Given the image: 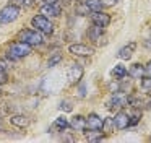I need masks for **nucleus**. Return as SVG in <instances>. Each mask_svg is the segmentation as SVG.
<instances>
[{"mask_svg": "<svg viewBox=\"0 0 151 143\" xmlns=\"http://www.w3.org/2000/svg\"><path fill=\"white\" fill-rule=\"evenodd\" d=\"M18 41L26 42L29 46H41L42 44V32H39L37 29H23L18 34Z\"/></svg>", "mask_w": 151, "mask_h": 143, "instance_id": "obj_1", "label": "nucleus"}, {"mask_svg": "<svg viewBox=\"0 0 151 143\" xmlns=\"http://www.w3.org/2000/svg\"><path fill=\"white\" fill-rule=\"evenodd\" d=\"M28 54H31V46L20 41V42H15V44L10 47L7 57L15 62V60H18V58H21V57H26Z\"/></svg>", "mask_w": 151, "mask_h": 143, "instance_id": "obj_2", "label": "nucleus"}, {"mask_svg": "<svg viewBox=\"0 0 151 143\" xmlns=\"http://www.w3.org/2000/svg\"><path fill=\"white\" fill-rule=\"evenodd\" d=\"M31 25H33V28H36L39 32H42V34H52L54 32V25L47 20V16H44V15H36L31 20Z\"/></svg>", "mask_w": 151, "mask_h": 143, "instance_id": "obj_3", "label": "nucleus"}, {"mask_svg": "<svg viewBox=\"0 0 151 143\" xmlns=\"http://www.w3.org/2000/svg\"><path fill=\"white\" fill-rule=\"evenodd\" d=\"M18 16H20V6L13 5V3H10V5L4 6L0 10V23H12Z\"/></svg>", "mask_w": 151, "mask_h": 143, "instance_id": "obj_4", "label": "nucleus"}, {"mask_svg": "<svg viewBox=\"0 0 151 143\" xmlns=\"http://www.w3.org/2000/svg\"><path fill=\"white\" fill-rule=\"evenodd\" d=\"M68 52L72 55H76V57H88V55L94 54V49L85 44H72L68 46Z\"/></svg>", "mask_w": 151, "mask_h": 143, "instance_id": "obj_5", "label": "nucleus"}, {"mask_svg": "<svg viewBox=\"0 0 151 143\" xmlns=\"http://www.w3.org/2000/svg\"><path fill=\"white\" fill-rule=\"evenodd\" d=\"M102 122H104V120H102L99 116H96V114H89V117L86 119V129L94 130V132H99V130H102Z\"/></svg>", "mask_w": 151, "mask_h": 143, "instance_id": "obj_6", "label": "nucleus"}, {"mask_svg": "<svg viewBox=\"0 0 151 143\" xmlns=\"http://www.w3.org/2000/svg\"><path fill=\"white\" fill-rule=\"evenodd\" d=\"M114 124L119 130H124V129H127V127H130V117L125 112H117L114 117Z\"/></svg>", "mask_w": 151, "mask_h": 143, "instance_id": "obj_7", "label": "nucleus"}, {"mask_svg": "<svg viewBox=\"0 0 151 143\" xmlns=\"http://www.w3.org/2000/svg\"><path fill=\"white\" fill-rule=\"evenodd\" d=\"M91 20H93L94 25H99V26H102V28L111 25V16H109L107 13H102V12H94V15L91 16Z\"/></svg>", "mask_w": 151, "mask_h": 143, "instance_id": "obj_8", "label": "nucleus"}, {"mask_svg": "<svg viewBox=\"0 0 151 143\" xmlns=\"http://www.w3.org/2000/svg\"><path fill=\"white\" fill-rule=\"evenodd\" d=\"M41 15L44 16H59L60 15V8L55 3H46L41 6Z\"/></svg>", "mask_w": 151, "mask_h": 143, "instance_id": "obj_9", "label": "nucleus"}, {"mask_svg": "<svg viewBox=\"0 0 151 143\" xmlns=\"http://www.w3.org/2000/svg\"><path fill=\"white\" fill-rule=\"evenodd\" d=\"M135 47H137V42H130V44H127L125 47H122L120 51H119V57H120L122 60H128V58H132Z\"/></svg>", "mask_w": 151, "mask_h": 143, "instance_id": "obj_10", "label": "nucleus"}, {"mask_svg": "<svg viewBox=\"0 0 151 143\" xmlns=\"http://www.w3.org/2000/svg\"><path fill=\"white\" fill-rule=\"evenodd\" d=\"M109 104H111V106L115 104V107H124V106L128 104V96L127 94H122V93H115L114 96H112V99H111Z\"/></svg>", "mask_w": 151, "mask_h": 143, "instance_id": "obj_11", "label": "nucleus"}, {"mask_svg": "<svg viewBox=\"0 0 151 143\" xmlns=\"http://www.w3.org/2000/svg\"><path fill=\"white\" fill-rule=\"evenodd\" d=\"M81 77H83V68L80 67L78 64L72 65V67H70V72H68V80L72 81V83H75V81H78Z\"/></svg>", "mask_w": 151, "mask_h": 143, "instance_id": "obj_12", "label": "nucleus"}, {"mask_svg": "<svg viewBox=\"0 0 151 143\" xmlns=\"http://www.w3.org/2000/svg\"><path fill=\"white\" fill-rule=\"evenodd\" d=\"M73 130H85L86 129V119L83 116H75L68 124Z\"/></svg>", "mask_w": 151, "mask_h": 143, "instance_id": "obj_13", "label": "nucleus"}, {"mask_svg": "<svg viewBox=\"0 0 151 143\" xmlns=\"http://www.w3.org/2000/svg\"><path fill=\"white\" fill-rule=\"evenodd\" d=\"M128 75H130L132 78H143L145 75V67L140 64H133L130 67V70H128Z\"/></svg>", "mask_w": 151, "mask_h": 143, "instance_id": "obj_14", "label": "nucleus"}, {"mask_svg": "<svg viewBox=\"0 0 151 143\" xmlns=\"http://www.w3.org/2000/svg\"><path fill=\"white\" fill-rule=\"evenodd\" d=\"M102 32H104V28H102V26L93 25L91 28H89V31H88V36L93 39V41H98V39L102 36Z\"/></svg>", "mask_w": 151, "mask_h": 143, "instance_id": "obj_15", "label": "nucleus"}, {"mask_svg": "<svg viewBox=\"0 0 151 143\" xmlns=\"http://www.w3.org/2000/svg\"><path fill=\"white\" fill-rule=\"evenodd\" d=\"M10 122H12V125H15V127H20V129H24V127L29 124V120H28V117L26 116H13L10 119Z\"/></svg>", "mask_w": 151, "mask_h": 143, "instance_id": "obj_16", "label": "nucleus"}, {"mask_svg": "<svg viewBox=\"0 0 151 143\" xmlns=\"http://www.w3.org/2000/svg\"><path fill=\"white\" fill-rule=\"evenodd\" d=\"M68 127V120H67V117H57L55 122H54V129L59 130V132H65V129Z\"/></svg>", "mask_w": 151, "mask_h": 143, "instance_id": "obj_17", "label": "nucleus"}, {"mask_svg": "<svg viewBox=\"0 0 151 143\" xmlns=\"http://www.w3.org/2000/svg\"><path fill=\"white\" fill-rule=\"evenodd\" d=\"M127 73H128L127 68H125L124 65H120V64L115 65L114 70H112V75H114V77L117 78V80H122V78H125V77H127Z\"/></svg>", "mask_w": 151, "mask_h": 143, "instance_id": "obj_18", "label": "nucleus"}, {"mask_svg": "<svg viewBox=\"0 0 151 143\" xmlns=\"http://www.w3.org/2000/svg\"><path fill=\"white\" fill-rule=\"evenodd\" d=\"M86 6H88L91 12H101L102 10V0H85Z\"/></svg>", "mask_w": 151, "mask_h": 143, "instance_id": "obj_19", "label": "nucleus"}, {"mask_svg": "<svg viewBox=\"0 0 151 143\" xmlns=\"http://www.w3.org/2000/svg\"><path fill=\"white\" fill-rule=\"evenodd\" d=\"M112 127H115V124H114V119H106L104 122H102V130H106V132H111V129Z\"/></svg>", "mask_w": 151, "mask_h": 143, "instance_id": "obj_20", "label": "nucleus"}, {"mask_svg": "<svg viewBox=\"0 0 151 143\" xmlns=\"http://www.w3.org/2000/svg\"><path fill=\"white\" fill-rule=\"evenodd\" d=\"M141 88L145 91H151V78H141Z\"/></svg>", "mask_w": 151, "mask_h": 143, "instance_id": "obj_21", "label": "nucleus"}, {"mask_svg": "<svg viewBox=\"0 0 151 143\" xmlns=\"http://www.w3.org/2000/svg\"><path fill=\"white\" fill-rule=\"evenodd\" d=\"M60 60H62V55H60V54H55V55H54V57L49 60V67H54V65L59 64Z\"/></svg>", "mask_w": 151, "mask_h": 143, "instance_id": "obj_22", "label": "nucleus"}, {"mask_svg": "<svg viewBox=\"0 0 151 143\" xmlns=\"http://www.w3.org/2000/svg\"><path fill=\"white\" fill-rule=\"evenodd\" d=\"M12 3L17 6H24V5H29V0H12Z\"/></svg>", "mask_w": 151, "mask_h": 143, "instance_id": "obj_23", "label": "nucleus"}, {"mask_svg": "<svg viewBox=\"0 0 151 143\" xmlns=\"http://www.w3.org/2000/svg\"><path fill=\"white\" fill-rule=\"evenodd\" d=\"M138 120H140V114H133V116L130 117V125H137L138 124Z\"/></svg>", "mask_w": 151, "mask_h": 143, "instance_id": "obj_24", "label": "nucleus"}, {"mask_svg": "<svg viewBox=\"0 0 151 143\" xmlns=\"http://www.w3.org/2000/svg\"><path fill=\"white\" fill-rule=\"evenodd\" d=\"M145 73H146V75H148V77H150V78H151V62H150V64H148V65H146V67H145Z\"/></svg>", "mask_w": 151, "mask_h": 143, "instance_id": "obj_25", "label": "nucleus"}, {"mask_svg": "<svg viewBox=\"0 0 151 143\" xmlns=\"http://www.w3.org/2000/svg\"><path fill=\"white\" fill-rule=\"evenodd\" d=\"M5 81H7V73L2 72V73H0V83H5Z\"/></svg>", "mask_w": 151, "mask_h": 143, "instance_id": "obj_26", "label": "nucleus"}, {"mask_svg": "<svg viewBox=\"0 0 151 143\" xmlns=\"http://www.w3.org/2000/svg\"><path fill=\"white\" fill-rule=\"evenodd\" d=\"M114 2H115V0H102V5L111 6V5H114Z\"/></svg>", "mask_w": 151, "mask_h": 143, "instance_id": "obj_27", "label": "nucleus"}, {"mask_svg": "<svg viewBox=\"0 0 151 143\" xmlns=\"http://www.w3.org/2000/svg\"><path fill=\"white\" fill-rule=\"evenodd\" d=\"M5 67H7V65H5V62H2V60H0V73H2V72H5V70H7V68H5Z\"/></svg>", "mask_w": 151, "mask_h": 143, "instance_id": "obj_28", "label": "nucleus"}]
</instances>
